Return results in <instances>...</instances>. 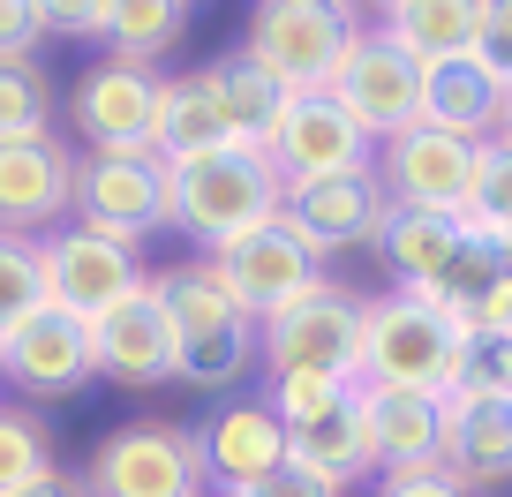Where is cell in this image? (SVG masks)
Returning <instances> with one entry per match:
<instances>
[{"instance_id": "obj_28", "label": "cell", "mask_w": 512, "mask_h": 497, "mask_svg": "<svg viewBox=\"0 0 512 497\" xmlns=\"http://www.w3.org/2000/svg\"><path fill=\"white\" fill-rule=\"evenodd\" d=\"M46 475H53V437L38 430L23 407L0 400V497L31 490V482H46Z\"/></svg>"}, {"instance_id": "obj_35", "label": "cell", "mask_w": 512, "mask_h": 497, "mask_svg": "<svg viewBox=\"0 0 512 497\" xmlns=\"http://www.w3.org/2000/svg\"><path fill=\"white\" fill-rule=\"evenodd\" d=\"M38 38H46V8L38 0H0V61H31Z\"/></svg>"}, {"instance_id": "obj_15", "label": "cell", "mask_w": 512, "mask_h": 497, "mask_svg": "<svg viewBox=\"0 0 512 497\" xmlns=\"http://www.w3.org/2000/svg\"><path fill=\"white\" fill-rule=\"evenodd\" d=\"M91 362H98V377H106V385H128V392L174 385V377H181L174 317H166V302L151 294V279L91 324Z\"/></svg>"}, {"instance_id": "obj_20", "label": "cell", "mask_w": 512, "mask_h": 497, "mask_svg": "<svg viewBox=\"0 0 512 497\" xmlns=\"http://www.w3.org/2000/svg\"><path fill=\"white\" fill-rule=\"evenodd\" d=\"M445 475L467 497L512 482V400H445Z\"/></svg>"}, {"instance_id": "obj_39", "label": "cell", "mask_w": 512, "mask_h": 497, "mask_svg": "<svg viewBox=\"0 0 512 497\" xmlns=\"http://www.w3.org/2000/svg\"><path fill=\"white\" fill-rule=\"evenodd\" d=\"M16 497H91V490H83V475H61V467H53L46 482H31V490H16Z\"/></svg>"}, {"instance_id": "obj_10", "label": "cell", "mask_w": 512, "mask_h": 497, "mask_svg": "<svg viewBox=\"0 0 512 497\" xmlns=\"http://www.w3.org/2000/svg\"><path fill=\"white\" fill-rule=\"evenodd\" d=\"M76 159L61 129L46 136H0V234L16 241H46L68 226L76 211Z\"/></svg>"}, {"instance_id": "obj_9", "label": "cell", "mask_w": 512, "mask_h": 497, "mask_svg": "<svg viewBox=\"0 0 512 497\" xmlns=\"http://www.w3.org/2000/svg\"><path fill=\"white\" fill-rule=\"evenodd\" d=\"M76 226L136 249L166 226V159L159 151H83L76 159Z\"/></svg>"}, {"instance_id": "obj_41", "label": "cell", "mask_w": 512, "mask_h": 497, "mask_svg": "<svg viewBox=\"0 0 512 497\" xmlns=\"http://www.w3.org/2000/svg\"><path fill=\"white\" fill-rule=\"evenodd\" d=\"M497 257H505V272H512V226H497Z\"/></svg>"}, {"instance_id": "obj_17", "label": "cell", "mask_w": 512, "mask_h": 497, "mask_svg": "<svg viewBox=\"0 0 512 497\" xmlns=\"http://www.w3.org/2000/svg\"><path fill=\"white\" fill-rule=\"evenodd\" d=\"M384 181L377 166L369 174H332V181H294L287 204H279V219L294 226V234L317 249V257H332V249H369L384 226Z\"/></svg>"}, {"instance_id": "obj_34", "label": "cell", "mask_w": 512, "mask_h": 497, "mask_svg": "<svg viewBox=\"0 0 512 497\" xmlns=\"http://www.w3.org/2000/svg\"><path fill=\"white\" fill-rule=\"evenodd\" d=\"M234 497H347V490H339V482H324L309 460H294V452H287L264 482H249V490H234Z\"/></svg>"}, {"instance_id": "obj_6", "label": "cell", "mask_w": 512, "mask_h": 497, "mask_svg": "<svg viewBox=\"0 0 512 497\" xmlns=\"http://www.w3.org/2000/svg\"><path fill=\"white\" fill-rule=\"evenodd\" d=\"M204 272L226 287V302H234L249 324H272L279 309H294L302 294L324 287V257L287 219H272V226H256V234L226 241V249H211Z\"/></svg>"}, {"instance_id": "obj_31", "label": "cell", "mask_w": 512, "mask_h": 497, "mask_svg": "<svg viewBox=\"0 0 512 497\" xmlns=\"http://www.w3.org/2000/svg\"><path fill=\"white\" fill-rule=\"evenodd\" d=\"M475 226H512V151L505 144H482V166H475V204H467Z\"/></svg>"}, {"instance_id": "obj_21", "label": "cell", "mask_w": 512, "mask_h": 497, "mask_svg": "<svg viewBox=\"0 0 512 497\" xmlns=\"http://www.w3.org/2000/svg\"><path fill=\"white\" fill-rule=\"evenodd\" d=\"M505 91H512V83H497L490 68L467 53V61L430 68V83H422V121L445 129V136H460V144H490L497 113H505Z\"/></svg>"}, {"instance_id": "obj_30", "label": "cell", "mask_w": 512, "mask_h": 497, "mask_svg": "<svg viewBox=\"0 0 512 497\" xmlns=\"http://www.w3.org/2000/svg\"><path fill=\"white\" fill-rule=\"evenodd\" d=\"M53 129V83L38 61H0V136H46Z\"/></svg>"}, {"instance_id": "obj_25", "label": "cell", "mask_w": 512, "mask_h": 497, "mask_svg": "<svg viewBox=\"0 0 512 497\" xmlns=\"http://www.w3.org/2000/svg\"><path fill=\"white\" fill-rule=\"evenodd\" d=\"M287 452L294 460H309L324 482H339L347 490L354 475H377V460H369V437H362V392H354L347 407H332V415L302 422V430H287Z\"/></svg>"}, {"instance_id": "obj_23", "label": "cell", "mask_w": 512, "mask_h": 497, "mask_svg": "<svg viewBox=\"0 0 512 497\" xmlns=\"http://www.w3.org/2000/svg\"><path fill=\"white\" fill-rule=\"evenodd\" d=\"M377 31L400 38L422 68H445L482 46V0H392L377 16Z\"/></svg>"}, {"instance_id": "obj_32", "label": "cell", "mask_w": 512, "mask_h": 497, "mask_svg": "<svg viewBox=\"0 0 512 497\" xmlns=\"http://www.w3.org/2000/svg\"><path fill=\"white\" fill-rule=\"evenodd\" d=\"M460 392L467 400H512V339H475L467 347Z\"/></svg>"}, {"instance_id": "obj_11", "label": "cell", "mask_w": 512, "mask_h": 497, "mask_svg": "<svg viewBox=\"0 0 512 497\" xmlns=\"http://www.w3.org/2000/svg\"><path fill=\"white\" fill-rule=\"evenodd\" d=\"M475 166L482 144H460L445 129H407L392 144H377V181H384V204L400 211H445V219H467L475 204Z\"/></svg>"}, {"instance_id": "obj_18", "label": "cell", "mask_w": 512, "mask_h": 497, "mask_svg": "<svg viewBox=\"0 0 512 497\" xmlns=\"http://www.w3.org/2000/svg\"><path fill=\"white\" fill-rule=\"evenodd\" d=\"M196 445H204V475L211 490H249V482H264L279 460H287V422L272 415V400L264 392H234V400L211 407V422L196 430Z\"/></svg>"}, {"instance_id": "obj_3", "label": "cell", "mask_w": 512, "mask_h": 497, "mask_svg": "<svg viewBox=\"0 0 512 497\" xmlns=\"http://www.w3.org/2000/svg\"><path fill=\"white\" fill-rule=\"evenodd\" d=\"M354 38H362V8H347V0H264L241 31V53L287 98H309L332 91Z\"/></svg>"}, {"instance_id": "obj_40", "label": "cell", "mask_w": 512, "mask_h": 497, "mask_svg": "<svg viewBox=\"0 0 512 497\" xmlns=\"http://www.w3.org/2000/svg\"><path fill=\"white\" fill-rule=\"evenodd\" d=\"M490 144H505V151H512V91H505V113H497V136H490Z\"/></svg>"}, {"instance_id": "obj_12", "label": "cell", "mask_w": 512, "mask_h": 497, "mask_svg": "<svg viewBox=\"0 0 512 497\" xmlns=\"http://www.w3.org/2000/svg\"><path fill=\"white\" fill-rule=\"evenodd\" d=\"M159 91L166 83L151 68H128V61H98L76 76L68 91V144L83 151H151L159 136Z\"/></svg>"}, {"instance_id": "obj_1", "label": "cell", "mask_w": 512, "mask_h": 497, "mask_svg": "<svg viewBox=\"0 0 512 497\" xmlns=\"http://www.w3.org/2000/svg\"><path fill=\"white\" fill-rule=\"evenodd\" d=\"M279 204H287V181H279L272 151H256V144H226V151L166 166V226L196 234L204 257L256 234V226H272Z\"/></svg>"}, {"instance_id": "obj_24", "label": "cell", "mask_w": 512, "mask_h": 497, "mask_svg": "<svg viewBox=\"0 0 512 497\" xmlns=\"http://www.w3.org/2000/svg\"><path fill=\"white\" fill-rule=\"evenodd\" d=\"M369 249L384 257L392 287H422V279H445L452 249H460V219H445V211H400V204H392Z\"/></svg>"}, {"instance_id": "obj_7", "label": "cell", "mask_w": 512, "mask_h": 497, "mask_svg": "<svg viewBox=\"0 0 512 497\" xmlns=\"http://www.w3.org/2000/svg\"><path fill=\"white\" fill-rule=\"evenodd\" d=\"M83 490L91 497H211L204 445H196V430H174V422H128L91 452Z\"/></svg>"}, {"instance_id": "obj_16", "label": "cell", "mask_w": 512, "mask_h": 497, "mask_svg": "<svg viewBox=\"0 0 512 497\" xmlns=\"http://www.w3.org/2000/svg\"><path fill=\"white\" fill-rule=\"evenodd\" d=\"M264 151H272V166H279L287 189L294 181H332V174H369V166H377V144H369L324 91L287 98V113H279V129H272Z\"/></svg>"}, {"instance_id": "obj_37", "label": "cell", "mask_w": 512, "mask_h": 497, "mask_svg": "<svg viewBox=\"0 0 512 497\" xmlns=\"http://www.w3.org/2000/svg\"><path fill=\"white\" fill-rule=\"evenodd\" d=\"M46 8V31H68V38H106V16L113 0H38Z\"/></svg>"}, {"instance_id": "obj_29", "label": "cell", "mask_w": 512, "mask_h": 497, "mask_svg": "<svg viewBox=\"0 0 512 497\" xmlns=\"http://www.w3.org/2000/svg\"><path fill=\"white\" fill-rule=\"evenodd\" d=\"M46 257H38V241H16L0 234V339L16 332L31 309H46Z\"/></svg>"}, {"instance_id": "obj_36", "label": "cell", "mask_w": 512, "mask_h": 497, "mask_svg": "<svg viewBox=\"0 0 512 497\" xmlns=\"http://www.w3.org/2000/svg\"><path fill=\"white\" fill-rule=\"evenodd\" d=\"M475 61L490 68L497 83H512V0H482V46Z\"/></svg>"}, {"instance_id": "obj_8", "label": "cell", "mask_w": 512, "mask_h": 497, "mask_svg": "<svg viewBox=\"0 0 512 497\" xmlns=\"http://www.w3.org/2000/svg\"><path fill=\"white\" fill-rule=\"evenodd\" d=\"M422 83H430V68H422L400 38L362 31L347 46V61H339V76H332V91H324V98L347 113L369 144H392V136L422 129Z\"/></svg>"}, {"instance_id": "obj_13", "label": "cell", "mask_w": 512, "mask_h": 497, "mask_svg": "<svg viewBox=\"0 0 512 497\" xmlns=\"http://www.w3.org/2000/svg\"><path fill=\"white\" fill-rule=\"evenodd\" d=\"M38 257H46V294L53 309H68V317L98 324L113 302H128V294L144 287V272H136V249H121V241L91 234V226L68 219L61 234L38 241Z\"/></svg>"}, {"instance_id": "obj_22", "label": "cell", "mask_w": 512, "mask_h": 497, "mask_svg": "<svg viewBox=\"0 0 512 497\" xmlns=\"http://www.w3.org/2000/svg\"><path fill=\"white\" fill-rule=\"evenodd\" d=\"M226 144H234V129H226V106H219L211 68L166 76V91H159V136H151V151H159L166 166H181V159H204V151H226Z\"/></svg>"}, {"instance_id": "obj_5", "label": "cell", "mask_w": 512, "mask_h": 497, "mask_svg": "<svg viewBox=\"0 0 512 497\" xmlns=\"http://www.w3.org/2000/svg\"><path fill=\"white\" fill-rule=\"evenodd\" d=\"M256 354H264V377H347V385H362V294L324 279L317 294L279 309L272 324H256Z\"/></svg>"}, {"instance_id": "obj_14", "label": "cell", "mask_w": 512, "mask_h": 497, "mask_svg": "<svg viewBox=\"0 0 512 497\" xmlns=\"http://www.w3.org/2000/svg\"><path fill=\"white\" fill-rule=\"evenodd\" d=\"M98 362H91V324L68 317V309H31L16 332L0 339V385L31 392V400H68L76 385H91Z\"/></svg>"}, {"instance_id": "obj_33", "label": "cell", "mask_w": 512, "mask_h": 497, "mask_svg": "<svg viewBox=\"0 0 512 497\" xmlns=\"http://www.w3.org/2000/svg\"><path fill=\"white\" fill-rule=\"evenodd\" d=\"M460 324H467V339H512V272H497L490 287L460 309Z\"/></svg>"}, {"instance_id": "obj_4", "label": "cell", "mask_w": 512, "mask_h": 497, "mask_svg": "<svg viewBox=\"0 0 512 497\" xmlns=\"http://www.w3.org/2000/svg\"><path fill=\"white\" fill-rule=\"evenodd\" d=\"M151 294L174 317V347H181V385L196 392H226L256 369V324L226 302V287L204 272V264H181V272H159Z\"/></svg>"}, {"instance_id": "obj_38", "label": "cell", "mask_w": 512, "mask_h": 497, "mask_svg": "<svg viewBox=\"0 0 512 497\" xmlns=\"http://www.w3.org/2000/svg\"><path fill=\"white\" fill-rule=\"evenodd\" d=\"M377 497H467L445 467H415V475H377Z\"/></svg>"}, {"instance_id": "obj_26", "label": "cell", "mask_w": 512, "mask_h": 497, "mask_svg": "<svg viewBox=\"0 0 512 497\" xmlns=\"http://www.w3.org/2000/svg\"><path fill=\"white\" fill-rule=\"evenodd\" d=\"M211 83H219V106H226V129H234V144H272L279 113H287V91H279L264 68L249 61V53H226V61H211Z\"/></svg>"}, {"instance_id": "obj_2", "label": "cell", "mask_w": 512, "mask_h": 497, "mask_svg": "<svg viewBox=\"0 0 512 497\" xmlns=\"http://www.w3.org/2000/svg\"><path fill=\"white\" fill-rule=\"evenodd\" d=\"M467 324L437 317V309H415L407 294H377L362 302V385L384 392H430V400H452L467 369Z\"/></svg>"}, {"instance_id": "obj_19", "label": "cell", "mask_w": 512, "mask_h": 497, "mask_svg": "<svg viewBox=\"0 0 512 497\" xmlns=\"http://www.w3.org/2000/svg\"><path fill=\"white\" fill-rule=\"evenodd\" d=\"M362 437L377 475H415V467H445V400L430 392H384L362 385Z\"/></svg>"}, {"instance_id": "obj_42", "label": "cell", "mask_w": 512, "mask_h": 497, "mask_svg": "<svg viewBox=\"0 0 512 497\" xmlns=\"http://www.w3.org/2000/svg\"><path fill=\"white\" fill-rule=\"evenodd\" d=\"M211 497H226V490H211Z\"/></svg>"}, {"instance_id": "obj_27", "label": "cell", "mask_w": 512, "mask_h": 497, "mask_svg": "<svg viewBox=\"0 0 512 497\" xmlns=\"http://www.w3.org/2000/svg\"><path fill=\"white\" fill-rule=\"evenodd\" d=\"M189 0H113V16H106V46L113 61L128 68H151L159 53H174L181 38H189Z\"/></svg>"}]
</instances>
